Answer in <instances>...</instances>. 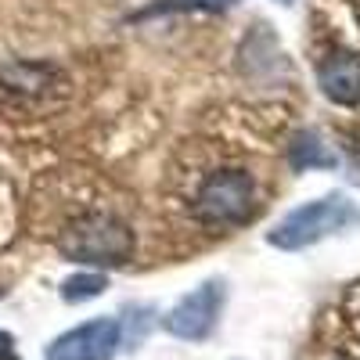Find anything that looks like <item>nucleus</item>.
<instances>
[{
  "instance_id": "9",
  "label": "nucleus",
  "mask_w": 360,
  "mask_h": 360,
  "mask_svg": "<svg viewBox=\"0 0 360 360\" xmlns=\"http://www.w3.org/2000/svg\"><path fill=\"white\" fill-rule=\"evenodd\" d=\"M234 4H238V0H159V4H152L144 15H159V11L162 15H169V11H227Z\"/></svg>"
},
{
  "instance_id": "3",
  "label": "nucleus",
  "mask_w": 360,
  "mask_h": 360,
  "mask_svg": "<svg viewBox=\"0 0 360 360\" xmlns=\"http://www.w3.org/2000/svg\"><path fill=\"white\" fill-rule=\"evenodd\" d=\"M191 209L195 220L213 231L242 227L256 217V184L245 169H213L202 180Z\"/></svg>"
},
{
  "instance_id": "10",
  "label": "nucleus",
  "mask_w": 360,
  "mask_h": 360,
  "mask_svg": "<svg viewBox=\"0 0 360 360\" xmlns=\"http://www.w3.org/2000/svg\"><path fill=\"white\" fill-rule=\"evenodd\" d=\"M0 360H15L11 356V335H4V332H0Z\"/></svg>"
},
{
  "instance_id": "6",
  "label": "nucleus",
  "mask_w": 360,
  "mask_h": 360,
  "mask_svg": "<svg viewBox=\"0 0 360 360\" xmlns=\"http://www.w3.org/2000/svg\"><path fill=\"white\" fill-rule=\"evenodd\" d=\"M317 83H321V94L328 101L356 108L360 105V54H353V51H332L317 65Z\"/></svg>"
},
{
  "instance_id": "8",
  "label": "nucleus",
  "mask_w": 360,
  "mask_h": 360,
  "mask_svg": "<svg viewBox=\"0 0 360 360\" xmlns=\"http://www.w3.org/2000/svg\"><path fill=\"white\" fill-rule=\"evenodd\" d=\"M108 288L105 274H76L62 281V299L65 303H86V299H98Z\"/></svg>"
},
{
  "instance_id": "7",
  "label": "nucleus",
  "mask_w": 360,
  "mask_h": 360,
  "mask_svg": "<svg viewBox=\"0 0 360 360\" xmlns=\"http://www.w3.org/2000/svg\"><path fill=\"white\" fill-rule=\"evenodd\" d=\"M288 155H292V166L295 169H332L335 166V152H328V144L314 130L295 134Z\"/></svg>"
},
{
  "instance_id": "2",
  "label": "nucleus",
  "mask_w": 360,
  "mask_h": 360,
  "mask_svg": "<svg viewBox=\"0 0 360 360\" xmlns=\"http://www.w3.org/2000/svg\"><path fill=\"white\" fill-rule=\"evenodd\" d=\"M360 224V205L346 191H332L324 198H314L307 205H295L292 213L266 234V242L281 252H299L310 249L332 234H342Z\"/></svg>"
},
{
  "instance_id": "4",
  "label": "nucleus",
  "mask_w": 360,
  "mask_h": 360,
  "mask_svg": "<svg viewBox=\"0 0 360 360\" xmlns=\"http://www.w3.org/2000/svg\"><path fill=\"white\" fill-rule=\"evenodd\" d=\"M224 299H227V281L220 278H209L198 288H191L188 295H180L176 303L166 310L162 328L173 339H184V342H202L213 335V328L224 314Z\"/></svg>"
},
{
  "instance_id": "1",
  "label": "nucleus",
  "mask_w": 360,
  "mask_h": 360,
  "mask_svg": "<svg viewBox=\"0 0 360 360\" xmlns=\"http://www.w3.org/2000/svg\"><path fill=\"white\" fill-rule=\"evenodd\" d=\"M137 238L112 213H83L58 234V252L83 266H123L134 259Z\"/></svg>"
},
{
  "instance_id": "11",
  "label": "nucleus",
  "mask_w": 360,
  "mask_h": 360,
  "mask_svg": "<svg viewBox=\"0 0 360 360\" xmlns=\"http://www.w3.org/2000/svg\"><path fill=\"white\" fill-rule=\"evenodd\" d=\"M278 4H295V0H278Z\"/></svg>"
},
{
  "instance_id": "5",
  "label": "nucleus",
  "mask_w": 360,
  "mask_h": 360,
  "mask_svg": "<svg viewBox=\"0 0 360 360\" xmlns=\"http://www.w3.org/2000/svg\"><path fill=\"white\" fill-rule=\"evenodd\" d=\"M123 346V324L115 317L86 321L47 346V360H112Z\"/></svg>"
}]
</instances>
